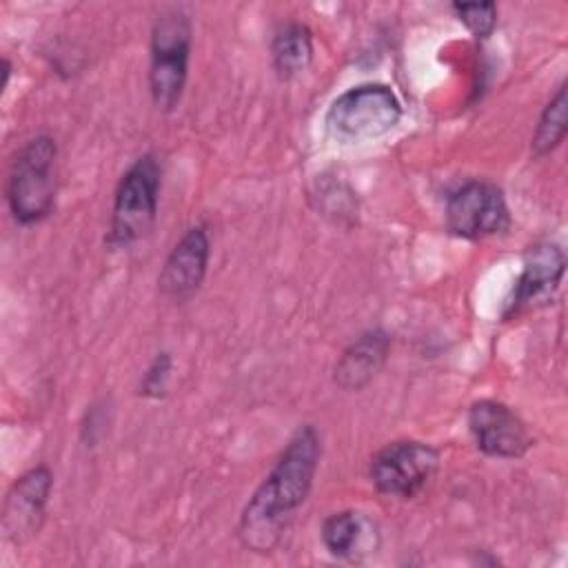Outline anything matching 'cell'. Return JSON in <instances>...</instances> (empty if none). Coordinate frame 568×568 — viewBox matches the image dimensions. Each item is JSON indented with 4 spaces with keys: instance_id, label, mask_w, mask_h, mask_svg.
<instances>
[{
    "instance_id": "cell-1",
    "label": "cell",
    "mask_w": 568,
    "mask_h": 568,
    "mask_svg": "<svg viewBox=\"0 0 568 568\" xmlns=\"http://www.w3.org/2000/svg\"><path fill=\"white\" fill-rule=\"evenodd\" d=\"M322 457L315 426H300L248 497L237 521V539L251 552H273L293 513L306 501Z\"/></svg>"
},
{
    "instance_id": "cell-17",
    "label": "cell",
    "mask_w": 568,
    "mask_h": 568,
    "mask_svg": "<svg viewBox=\"0 0 568 568\" xmlns=\"http://www.w3.org/2000/svg\"><path fill=\"white\" fill-rule=\"evenodd\" d=\"M171 371H173V359L166 351L158 353L151 364L146 366V371L140 377V386H138V395L146 397V399H160L166 393L169 379H171Z\"/></svg>"
},
{
    "instance_id": "cell-10",
    "label": "cell",
    "mask_w": 568,
    "mask_h": 568,
    "mask_svg": "<svg viewBox=\"0 0 568 568\" xmlns=\"http://www.w3.org/2000/svg\"><path fill=\"white\" fill-rule=\"evenodd\" d=\"M51 490H53V473L44 464H38L24 470L11 484L2 504V532L9 541L22 544L29 537L38 535L44 521Z\"/></svg>"
},
{
    "instance_id": "cell-2",
    "label": "cell",
    "mask_w": 568,
    "mask_h": 568,
    "mask_svg": "<svg viewBox=\"0 0 568 568\" xmlns=\"http://www.w3.org/2000/svg\"><path fill=\"white\" fill-rule=\"evenodd\" d=\"M160 186L162 166L153 153H144L129 164L113 193L111 220L104 235L109 248H129L151 231L158 217Z\"/></svg>"
},
{
    "instance_id": "cell-7",
    "label": "cell",
    "mask_w": 568,
    "mask_h": 568,
    "mask_svg": "<svg viewBox=\"0 0 568 568\" xmlns=\"http://www.w3.org/2000/svg\"><path fill=\"white\" fill-rule=\"evenodd\" d=\"M446 229L462 240H481L504 233L510 213L504 191L488 180H468L446 200Z\"/></svg>"
},
{
    "instance_id": "cell-12",
    "label": "cell",
    "mask_w": 568,
    "mask_h": 568,
    "mask_svg": "<svg viewBox=\"0 0 568 568\" xmlns=\"http://www.w3.org/2000/svg\"><path fill=\"white\" fill-rule=\"evenodd\" d=\"M393 337L384 328H368L357 335L335 359L333 382L342 390L366 388L384 368Z\"/></svg>"
},
{
    "instance_id": "cell-14",
    "label": "cell",
    "mask_w": 568,
    "mask_h": 568,
    "mask_svg": "<svg viewBox=\"0 0 568 568\" xmlns=\"http://www.w3.org/2000/svg\"><path fill=\"white\" fill-rule=\"evenodd\" d=\"M371 521L355 510L331 513L320 528V537L328 555L335 559H355L366 541V530Z\"/></svg>"
},
{
    "instance_id": "cell-11",
    "label": "cell",
    "mask_w": 568,
    "mask_h": 568,
    "mask_svg": "<svg viewBox=\"0 0 568 568\" xmlns=\"http://www.w3.org/2000/svg\"><path fill=\"white\" fill-rule=\"evenodd\" d=\"M211 260V237L204 224L189 226L169 251L160 275L158 291L171 302H186L202 286Z\"/></svg>"
},
{
    "instance_id": "cell-18",
    "label": "cell",
    "mask_w": 568,
    "mask_h": 568,
    "mask_svg": "<svg viewBox=\"0 0 568 568\" xmlns=\"http://www.w3.org/2000/svg\"><path fill=\"white\" fill-rule=\"evenodd\" d=\"M9 78H11V62L4 58L2 60V89L9 84Z\"/></svg>"
},
{
    "instance_id": "cell-6",
    "label": "cell",
    "mask_w": 568,
    "mask_h": 568,
    "mask_svg": "<svg viewBox=\"0 0 568 568\" xmlns=\"http://www.w3.org/2000/svg\"><path fill=\"white\" fill-rule=\"evenodd\" d=\"M439 468V453L417 439H397L382 446L368 464V479L379 495L413 499Z\"/></svg>"
},
{
    "instance_id": "cell-9",
    "label": "cell",
    "mask_w": 568,
    "mask_h": 568,
    "mask_svg": "<svg viewBox=\"0 0 568 568\" xmlns=\"http://www.w3.org/2000/svg\"><path fill=\"white\" fill-rule=\"evenodd\" d=\"M466 424L479 453L495 459H519L532 448L526 422L497 399H477L468 406Z\"/></svg>"
},
{
    "instance_id": "cell-4",
    "label": "cell",
    "mask_w": 568,
    "mask_h": 568,
    "mask_svg": "<svg viewBox=\"0 0 568 568\" xmlns=\"http://www.w3.org/2000/svg\"><path fill=\"white\" fill-rule=\"evenodd\" d=\"M191 18L182 9L158 13L151 27L149 53V93L158 111L171 113L182 100L189 58H191Z\"/></svg>"
},
{
    "instance_id": "cell-3",
    "label": "cell",
    "mask_w": 568,
    "mask_h": 568,
    "mask_svg": "<svg viewBox=\"0 0 568 568\" xmlns=\"http://www.w3.org/2000/svg\"><path fill=\"white\" fill-rule=\"evenodd\" d=\"M55 158L58 144L51 135H36L16 151L7 175V204L18 224H36L53 211Z\"/></svg>"
},
{
    "instance_id": "cell-5",
    "label": "cell",
    "mask_w": 568,
    "mask_h": 568,
    "mask_svg": "<svg viewBox=\"0 0 568 568\" xmlns=\"http://www.w3.org/2000/svg\"><path fill=\"white\" fill-rule=\"evenodd\" d=\"M402 120V102L379 82H366L339 93L328 111L326 126L339 142H371L393 131Z\"/></svg>"
},
{
    "instance_id": "cell-15",
    "label": "cell",
    "mask_w": 568,
    "mask_h": 568,
    "mask_svg": "<svg viewBox=\"0 0 568 568\" xmlns=\"http://www.w3.org/2000/svg\"><path fill=\"white\" fill-rule=\"evenodd\" d=\"M568 131V113H566V82H561L555 95L544 106L532 138H530V153L532 158L550 155L566 138Z\"/></svg>"
},
{
    "instance_id": "cell-13",
    "label": "cell",
    "mask_w": 568,
    "mask_h": 568,
    "mask_svg": "<svg viewBox=\"0 0 568 568\" xmlns=\"http://www.w3.org/2000/svg\"><path fill=\"white\" fill-rule=\"evenodd\" d=\"M313 33L302 22H284L271 38V62L280 80L304 73L313 62Z\"/></svg>"
},
{
    "instance_id": "cell-16",
    "label": "cell",
    "mask_w": 568,
    "mask_h": 568,
    "mask_svg": "<svg viewBox=\"0 0 568 568\" xmlns=\"http://www.w3.org/2000/svg\"><path fill=\"white\" fill-rule=\"evenodd\" d=\"M457 20L473 33L475 40H486L497 27V4L495 2H453Z\"/></svg>"
},
{
    "instance_id": "cell-8",
    "label": "cell",
    "mask_w": 568,
    "mask_h": 568,
    "mask_svg": "<svg viewBox=\"0 0 568 568\" xmlns=\"http://www.w3.org/2000/svg\"><path fill=\"white\" fill-rule=\"evenodd\" d=\"M566 271L564 248L555 242L541 240L524 251L521 271L515 280L513 293L501 308V320L508 322L530 308H537L555 295Z\"/></svg>"
}]
</instances>
